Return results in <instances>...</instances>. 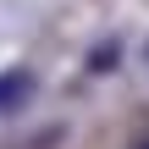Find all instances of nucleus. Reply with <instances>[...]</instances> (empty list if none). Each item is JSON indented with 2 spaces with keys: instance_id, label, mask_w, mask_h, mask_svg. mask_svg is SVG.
<instances>
[{
  "instance_id": "nucleus-1",
  "label": "nucleus",
  "mask_w": 149,
  "mask_h": 149,
  "mask_svg": "<svg viewBox=\"0 0 149 149\" xmlns=\"http://www.w3.org/2000/svg\"><path fill=\"white\" fill-rule=\"evenodd\" d=\"M28 94H33V72H22V66L0 72V111H17V105H28Z\"/></svg>"
},
{
  "instance_id": "nucleus-2",
  "label": "nucleus",
  "mask_w": 149,
  "mask_h": 149,
  "mask_svg": "<svg viewBox=\"0 0 149 149\" xmlns=\"http://www.w3.org/2000/svg\"><path fill=\"white\" fill-rule=\"evenodd\" d=\"M138 149H149V138H144V144H138Z\"/></svg>"
}]
</instances>
